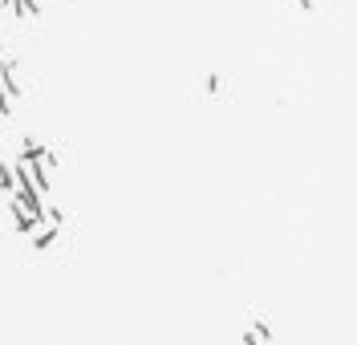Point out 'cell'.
<instances>
[{
  "label": "cell",
  "instance_id": "1",
  "mask_svg": "<svg viewBox=\"0 0 357 345\" xmlns=\"http://www.w3.org/2000/svg\"><path fill=\"white\" fill-rule=\"evenodd\" d=\"M13 215H17V228H21V231H33L45 220L41 204H37L29 191H17V199H13Z\"/></svg>",
  "mask_w": 357,
  "mask_h": 345
}]
</instances>
